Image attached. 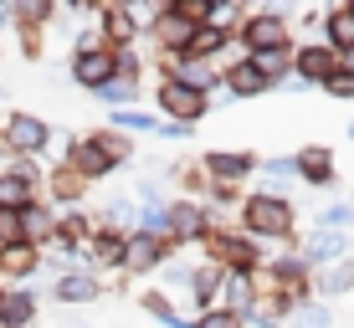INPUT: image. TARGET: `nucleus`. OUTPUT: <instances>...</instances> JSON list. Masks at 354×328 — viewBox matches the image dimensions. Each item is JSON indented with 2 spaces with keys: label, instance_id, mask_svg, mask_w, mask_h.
<instances>
[{
  "label": "nucleus",
  "instance_id": "2eb2a0df",
  "mask_svg": "<svg viewBox=\"0 0 354 328\" xmlns=\"http://www.w3.org/2000/svg\"><path fill=\"white\" fill-rule=\"evenodd\" d=\"M221 267L216 262H195L190 267V282H185V298H190V318H201V313L221 308Z\"/></svg>",
  "mask_w": 354,
  "mask_h": 328
},
{
  "label": "nucleus",
  "instance_id": "f3484780",
  "mask_svg": "<svg viewBox=\"0 0 354 328\" xmlns=\"http://www.w3.org/2000/svg\"><path fill=\"white\" fill-rule=\"evenodd\" d=\"M67 169L82 180V185H97V180L113 175V164H108V154L97 149V144L82 133V139H67Z\"/></svg>",
  "mask_w": 354,
  "mask_h": 328
},
{
  "label": "nucleus",
  "instance_id": "2f4dec72",
  "mask_svg": "<svg viewBox=\"0 0 354 328\" xmlns=\"http://www.w3.org/2000/svg\"><path fill=\"white\" fill-rule=\"evenodd\" d=\"M108 128L118 133H160V113H144V108H124V113H108Z\"/></svg>",
  "mask_w": 354,
  "mask_h": 328
},
{
  "label": "nucleus",
  "instance_id": "cd10ccee",
  "mask_svg": "<svg viewBox=\"0 0 354 328\" xmlns=\"http://www.w3.org/2000/svg\"><path fill=\"white\" fill-rule=\"evenodd\" d=\"M88 139L97 144V149H103L108 154V164H113V169H124V164H133V160H139V149H133V139H129V133H118V128H93L88 133Z\"/></svg>",
  "mask_w": 354,
  "mask_h": 328
},
{
  "label": "nucleus",
  "instance_id": "0eeeda50",
  "mask_svg": "<svg viewBox=\"0 0 354 328\" xmlns=\"http://www.w3.org/2000/svg\"><path fill=\"white\" fill-rule=\"evenodd\" d=\"M257 164H262L257 149H205L201 154L205 180H216V185H241V190H247V180L257 175Z\"/></svg>",
  "mask_w": 354,
  "mask_h": 328
},
{
  "label": "nucleus",
  "instance_id": "1a4fd4ad",
  "mask_svg": "<svg viewBox=\"0 0 354 328\" xmlns=\"http://www.w3.org/2000/svg\"><path fill=\"white\" fill-rule=\"evenodd\" d=\"M334 67H339V52H334V46H324V41H298V46H292V72H288V77H298L303 88H324V82L334 77Z\"/></svg>",
  "mask_w": 354,
  "mask_h": 328
},
{
  "label": "nucleus",
  "instance_id": "7c9ffc66",
  "mask_svg": "<svg viewBox=\"0 0 354 328\" xmlns=\"http://www.w3.org/2000/svg\"><path fill=\"white\" fill-rule=\"evenodd\" d=\"M93 98L103 103L108 113H124V108H139V98H144V88H133V82H118V77H113V82H108V88H97Z\"/></svg>",
  "mask_w": 354,
  "mask_h": 328
},
{
  "label": "nucleus",
  "instance_id": "5701e85b",
  "mask_svg": "<svg viewBox=\"0 0 354 328\" xmlns=\"http://www.w3.org/2000/svg\"><path fill=\"white\" fill-rule=\"evenodd\" d=\"M231 46H236V31H221V26H211V21H205V26H195L185 57H201V62H216V67H221V57L231 52Z\"/></svg>",
  "mask_w": 354,
  "mask_h": 328
},
{
  "label": "nucleus",
  "instance_id": "a878e982",
  "mask_svg": "<svg viewBox=\"0 0 354 328\" xmlns=\"http://www.w3.org/2000/svg\"><path fill=\"white\" fill-rule=\"evenodd\" d=\"M344 293H354V257H344V262L319 267V272H313V298L334 302V298H344Z\"/></svg>",
  "mask_w": 354,
  "mask_h": 328
},
{
  "label": "nucleus",
  "instance_id": "c756f323",
  "mask_svg": "<svg viewBox=\"0 0 354 328\" xmlns=\"http://www.w3.org/2000/svg\"><path fill=\"white\" fill-rule=\"evenodd\" d=\"M82 200H88V185H82L67 164H57L52 169V205H72V211H77Z\"/></svg>",
  "mask_w": 354,
  "mask_h": 328
},
{
  "label": "nucleus",
  "instance_id": "f03ea898",
  "mask_svg": "<svg viewBox=\"0 0 354 328\" xmlns=\"http://www.w3.org/2000/svg\"><path fill=\"white\" fill-rule=\"evenodd\" d=\"M298 41V31H292V16L277 6H262V10H247L236 26V46L241 57H257V52H283V46Z\"/></svg>",
  "mask_w": 354,
  "mask_h": 328
},
{
  "label": "nucleus",
  "instance_id": "a211bd4d",
  "mask_svg": "<svg viewBox=\"0 0 354 328\" xmlns=\"http://www.w3.org/2000/svg\"><path fill=\"white\" fill-rule=\"evenodd\" d=\"M52 298H57V302H67V308H82V302H97V298H103V277H93L88 267H67V272L57 277Z\"/></svg>",
  "mask_w": 354,
  "mask_h": 328
},
{
  "label": "nucleus",
  "instance_id": "58836bf2",
  "mask_svg": "<svg viewBox=\"0 0 354 328\" xmlns=\"http://www.w3.org/2000/svg\"><path fill=\"white\" fill-rule=\"evenodd\" d=\"M339 67H344L349 77H354V52H344V57H339Z\"/></svg>",
  "mask_w": 354,
  "mask_h": 328
},
{
  "label": "nucleus",
  "instance_id": "6ab92c4d",
  "mask_svg": "<svg viewBox=\"0 0 354 328\" xmlns=\"http://www.w3.org/2000/svg\"><path fill=\"white\" fill-rule=\"evenodd\" d=\"M72 82L88 88V93L108 88V82H113V52H108V46H97V52H77V57H72Z\"/></svg>",
  "mask_w": 354,
  "mask_h": 328
},
{
  "label": "nucleus",
  "instance_id": "4468645a",
  "mask_svg": "<svg viewBox=\"0 0 354 328\" xmlns=\"http://www.w3.org/2000/svg\"><path fill=\"white\" fill-rule=\"evenodd\" d=\"M292 164H298V180L313 190H334L339 185V160L328 144H303L298 154H292Z\"/></svg>",
  "mask_w": 354,
  "mask_h": 328
},
{
  "label": "nucleus",
  "instance_id": "6e6552de",
  "mask_svg": "<svg viewBox=\"0 0 354 328\" xmlns=\"http://www.w3.org/2000/svg\"><path fill=\"white\" fill-rule=\"evenodd\" d=\"M0 144H6V154H16V160H36V154L52 144V124H41L36 113H10L6 124H0Z\"/></svg>",
  "mask_w": 354,
  "mask_h": 328
},
{
  "label": "nucleus",
  "instance_id": "f257e3e1",
  "mask_svg": "<svg viewBox=\"0 0 354 328\" xmlns=\"http://www.w3.org/2000/svg\"><path fill=\"white\" fill-rule=\"evenodd\" d=\"M236 231L241 236H252L262 247L283 251V247H303L298 236V205H292V195H272V190H247V200H241L236 211Z\"/></svg>",
  "mask_w": 354,
  "mask_h": 328
},
{
  "label": "nucleus",
  "instance_id": "423d86ee",
  "mask_svg": "<svg viewBox=\"0 0 354 328\" xmlns=\"http://www.w3.org/2000/svg\"><path fill=\"white\" fill-rule=\"evenodd\" d=\"M216 221H221V215H211V205L175 195V200H169V211H165V236L175 241L180 251H185V247H195V241H201Z\"/></svg>",
  "mask_w": 354,
  "mask_h": 328
},
{
  "label": "nucleus",
  "instance_id": "f704fd0d",
  "mask_svg": "<svg viewBox=\"0 0 354 328\" xmlns=\"http://www.w3.org/2000/svg\"><path fill=\"white\" fill-rule=\"evenodd\" d=\"M241 0H211V26H221V31H236L241 26Z\"/></svg>",
  "mask_w": 354,
  "mask_h": 328
},
{
  "label": "nucleus",
  "instance_id": "9d476101",
  "mask_svg": "<svg viewBox=\"0 0 354 328\" xmlns=\"http://www.w3.org/2000/svg\"><path fill=\"white\" fill-rule=\"evenodd\" d=\"M36 195H41V169L31 160L0 169V211H26V205H36Z\"/></svg>",
  "mask_w": 354,
  "mask_h": 328
},
{
  "label": "nucleus",
  "instance_id": "393cba45",
  "mask_svg": "<svg viewBox=\"0 0 354 328\" xmlns=\"http://www.w3.org/2000/svg\"><path fill=\"white\" fill-rule=\"evenodd\" d=\"M36 293L31 287H0V328H31Z\"/></svg>",
  "mask_w": 354,
  "mask_h": 328
},
{
  "label": "nucleus",
  "instance_id": "72a5a7b5",
  "mask_svg": "<svg viewBox=\"0 0 354 328\" xmlns=\"http://www.w3.org/2000/svg\"><path fill=\"white\" fill-rule=\"evenodd\" d=\"M292 328H334V302H319V298H313L308 308L292 318Z\"/></svg>",
  "mask_w": 354,
  "mask_h": 328
},
{
  "label": "nucleus",
  "instance_id": "4c0bfd02",
  "mask_svg": "<svg viewBox=\"0 0 354 328\" xmlns=\"http://www.w3.org/2000/svg\"><path fill=\"white\" fill-rule=\"evenodd\" d=\"M0 247H21V211H0Z\"/></svg>",
  "mask_w": 354,
  "mask_h": 328
},
{
  "label": "nucleus",
  "instance_id": "e433bc0d",
  "mask_svg": "<svg viewBox=\"0 0 354 328\" xmlns=\"http://www.w3.org/2000/svg\"><path fill=\"white\" fill-rule=\"evenodd\" d=\"M195 328H247V323H241L236 313H226V308H211V313L195 318Z\"/></svg>",
  "mask_w": 354,
  "mask_h": 328
},
{
  "label": "nucleus",
  "instance_id": "4be33fe9",
  "mask_svg": "<svg viewBox=\"0 0 354 328\" xmlns=\"http://www.w3.org/2000/svg\"><path fill=\"white\" fill-rule=\"evenodd\" d=\"M52 236H57V211L52 205H26V211H21V241H26V247H52Z\"/></svg>",
  "mask_w": 354,
  "mask_h": 328
},
{
  "label": "nucleus",
  "instance_id": "412c9836",
  "mask_svg": "<svg viewBox=\"0 0 354 328\" xmlns=\"http://www.w3.org/2000/svg\"><path fill=\"white\" fill-rule=\"evenodd\" d=\"M319 36H324V46H334L339 57L354 52V0H339V6H328V10H324Z\"/></svg>",
  "mask_w": 354,
  "mask_h": 328
},
{
  "label": "nucleus",
  "instance_id": "f8f14e48",
  "mask_svg": "<svg viewBox=\"0 0 354 328\" xmlns=\"http://www.w3.org/2000/svg\"><path fill=\"white\" fill-rule=\"evenodd\" d=\"M124 247H129V236L124 231H108V226H93V236H88V247H82V262H88V272H124Z\"/></svg>",
  "mask_w": 354,
  "mask_h": 328
},
{
  "label": "nucleus",
  "instance_id": "9b49d317",
  "mask_svg": "<svg viewBox=\"0 0 354 328\" xmlns=\"http://www.w3.org/2000/svg\"><path fill=\"white\" fill-rule=\"evenodd\" d=\"M97 36H103L108 52H133L144 41V26L133 21L129 6H97Z\"/></svg>",
  "mask_w": 354,
  "mask_h": 328
},
{
  "label": "nucleus",
  "instance_id": "20e7f679",
  "mask_svg": "<svg viewBox=\"0 0 354 328\" xmlns=\"http://www.w3.org/2000/svg\"><path fill=\"white\" fill-rule=\"evenodd\" d=\"M154 113H160L165 124L201 128V118L211 113V98L195 93V88H185V82H175V77H154Z\"/></svg>",
  "mask_w": 354,
  "mask_h": 328
},
{
  "label": "nucleus",
  "instance_id": "ddd939ff",
  "mask_svg": "<svg viewBox=\"0 0 354 328\" xmlns=\"http://www.w3.org/2000/svg\"><path fill=\"white\" fill-rule=\"evenodd\" d=\"M221 93H226L231 103H247V98L272 93V82L257 72V62H252V57H231V62L221 67Z\"/></svg>",
  "mask_w": 354,
  "mask_h": 328
},
{
  "label": "nucleus",
  "instance_id": "473e14b6",
  "mask_svg": "<svg viewBox=\"0 0 354 328\" xmlns=\"http://www.w3.org/2000/svg\"><path fill=\"white\" fill-rule=\"evenodd\" d=\"M313 226L319 231H349L354 226V200H328L319 215H313Z\"/></svg>",
  "mask_w": 354,
  "mask_h": 328
},
{
  "label": "nucleus",
  "instance_id": "7ed1b4c3",
  "mask_svg": "<svg viewBox=\"0 0 354 328\" xmlns=\"http://www.w3.org/2000/svg\"><path fill=\"white\" fill-rule=\"evenodd\" d=\"M262 287H277V293H292L303 302H313V267L298 247H283V251H267L262 272H257Z\"/></svg>",
  "mask_w": 354,
  "mask_h": 328
},
{
  "label": "nucleus",
  "instance_id": "bb28decb",
  "mask_svg": "<svg viewBox=\"0 0 354 328\" xmlns=\"http://www.w3.org/2000/svg\"><path fill=\"white\" fill-rule=\"evenodd\" d=\"M41 272V251L36 247H26V241H21V247H0V282H26V277H36Z\"/></svg>",
  "mask_w": 354,
  "mask_h": 328
},
{
  "label": "nucleus",
  "instance_id": "c9c22d12",
  "mask_svg": "<svg viewBox=\"0 0 354 328\" xmlns=\"http://www.w3.org/2000/svg\"><path fill=\"white\" fill-rule=\"evenodd\" d=\"M324 93H328L334 103H354V77H349L344 67H334V77L324 82Z\"/></svg>",
  "mask_w": 354,
  "mask_h": 328
},
{
  "label": "nucleus",
  "instance_id": "39448f33",
  "mask_svg": "<svg viewBox=\"0 0 354 328\" xmlns=\"http://www.w3.org/2000/svg\"><path fill=\"white\" fill-rule=\"evenodd\" d=\"M180 247L169 236H149V231H129L124 247V277H160L165 262H175Z\"/></svg>",
  "mask_w": 354,
  "mask_h": 328
},
{
  "label": "nucleus",
  "instance_id": "dca6fc26",
  "mask_svg": "<svg viewBox=\"0 0 354 328\" xmlns=\"http://www.w3.org/2000/svg\"><path fill=\"white\" fill-rule=\"evenodd\" d=\"M354 241H349V231H319V226H313L308 231V236H303V257H308V267H313V272H319V267H334V262H344V257H354Z\"/></svg>",
  "mask_w": 354,
  "mask_h": 328
},
{
  "label": "nucleus",
  "instance_id": "ea45409f",
  "mask_svg": "<svg viewBox=\"0 0 354 328\" xmlns=\"http://www.w3.org/2000/svg\"><path fill=\"white\" fill-rule=\"evenodd\" d=\"M344 139H349V144H354V118H349V124H344Z\"/></svg>",
  "mask_w": 354,
  "mask_h": 328
},
{
  "label": "nucleus",
  "instance_id": "b1692460",
  "mask_svg": "<svg viewBox=\"0 0 354 328\" xmlns=\"http://www.w3.org/2000/svg\"><path fill=\"white\" fill-rule=\"evenodd\" d=\"M139 308L149 313V318L160 323V328H195V318L175 308V298H169L165 287H144V293H139Z\"/></svg>",
  "mask_w": 354,
  "mask_h": 328
},
{
  "label": "nucleus",
  "instance_id": "c85d7f7f",
  "mask_svg": "<svg viewBox=\"0 0 354 328\" xmlns=\"http://www.w3.org/2000/svg\"><path fill=\"white\" fill-rule=\"evenodd\" d=\"M257 180H262V190H272V195H288V185L298 180L292 154H267V160L257 164Z\"/></svg>",
  "mask_w": 354,
  "mask_h": 328
},
{
  "label": "nucleus",
  "instance_id": "aec40b11",
  "mask_svg": "<svg viewBox=\"0 0 354 328\" xmlns=\"http://www.w3.org/2000/svg\"><path fill=\"white\" fill-rule=\"evenodd\" d=\"M262 298V282L252 272H226L221 277V308L226 313H236L241 323H247V313H252V302Z\"/></svg>",
  "mask_w": 354,
  "mask_h": 328
}]
</instances>
